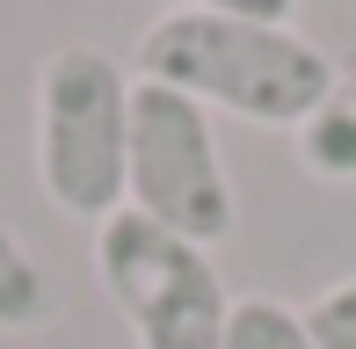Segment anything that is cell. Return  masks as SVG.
I'll return each mask as SVG.
<instances>
[{"instance_id":"7","label":"cell","mask_w":356,"mask_h":349,"mask_svg":"<svg viewBox=\"0 0 356 349\" xmlns=\"http://www.w3.org/2000/svg\"><path fill=\"white\" fill-rule=\"evenodd\" d=\"M218 349H320L298 306L284 298H233V320H225Z\"/></svg>"},{"instance_id":"5","label":"cell","mask_w":356,"mask_h":349,"mask_svg":"<svg viewBox=\"0 0 356 349\" xmlns=\"http://www.w3.org/2000/svg\"><path fill=\"white\" fill-rule=\"evenodd\" d=\"M298 168L320 182H356V66L334 81V95L298 124Z\"/></svg>"},{"instance_id":"3","label":"cell","mask_w":356,"mask_h":349,"mask_svg":"<svg viewBox=\"0 0 356 349\" xmlns=\"http://www.w3.org/2000/svg\"><path fill=\"white\" fill-rule=\"evenodd\" d=\"M95 277H102L109 306L124 313L138 349H218L225 342L233 298L218 284L211 247L138 218L131 204L95 226Z\"/></svg>"},{"instance_id":"4","label":"cell","mask_w":356,"mask_h":349,"mask_svg":"<svg viewBox=\"0 0 356 349\" xmlns=\"http://www.w3.org/2000/svg\"><path fill=\"white\" fill-rule=\"evenodd\" d=\"M124 204L153 226L182 233L197 247H218L240 226L233 174H225L211 109H197L189 95L138 81L131 88V161H124Z\"/></svg>"},{"instance_id":"6","label":"cell","mask_w":356,"mask_h":349,"mask_svg":"<svg viewBox=\"0 0 356 349\" xmlns=\"http://www.w3.org/2000/svg\"><path fill=\"white\" fill-rule=\"evenodd\" d=\"M58 306L51 277H44V262L22 247V233L0 226V327L8 335H29V327H44Z\"/></svg>"},{"instance_id":"2","label":"cell","mask_w":356,"mask_h":349,"mask_svg":"<svg viewBox=\"0 0 356 349\" xmlns=\"http://www.w3.org/2000/svg\"><path fill=\"white\" fill-rule=\"evenodd\" d=\"M131 73L95 44H66L37 73V182L66 218L124 211V161H131Z\"/></svg>"},{"instance_id":"8","label":"cell","mask_w":356,"mask_h":349,"mask_svg":"<svg viewBox=\"0 0 356 349\" xmlns=\"http://www.w3.org/2000/svg\"><path fill=\"white\" fill-rule=\"evenodd\" d=\"M305 327H313L320 349H356V269L305 306Z\"/></svg>"},{"instance_id":"1","label":"cell","mask_w":356,"mask_h":349,"mask_svg":"<svg viewBox=\"0 0 356 349\" xmlns=\"http://www.w3.org/2000/svg\"><path fill=\"white\" fill-rule=\"evenodd\" d=\"M138 81H160V88L189 95L197 109H225L240 124L298 131L334 95L342 73L298 29H262V22H225V15L168 8L138 37Z\"/></svg>"},{"instance_id":"9","label":"cell","mask_w":356,"mask_h":349,"mask_svg":"<svg viewBox=\"0 0 356 349\" xmlns=\"http://www.w3.org/2000/svg\"><path fill=\"white\" fill-rule=\"evenodd\" d=\"M189 15H225V22H262V29H291L305 0H175Z\"/></svg>"}]
</instances>
